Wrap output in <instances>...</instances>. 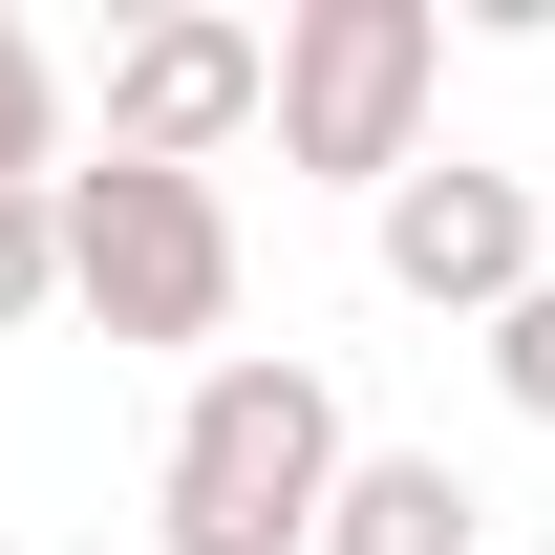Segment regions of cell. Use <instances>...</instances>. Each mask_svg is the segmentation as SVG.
<instances>
[{"instance_id":"obj_3","label":"cell","mask_w":555,"mask_h":555,"mask_svg":"<svg viewBox=\"0 0 555 555\" xmlns=\"http://www.w3.org/2000/svg\"><path fill=\"white\" fill-rule=\"evenodd\" d=\"M65 321L107 343H235V193L214 171H65Z\"/></svg>"},{"instance_id":"obj_6","label":"cell","mask_w":555,"mask_h":555,"mask_svg":"<svg viewBox=\"0 0 555 555\" xmlns=\"http://www.w3.org/2000/svg\"><path fill=\"white\" fill-rule=\"evenodd\" d=\"M321 555H491V491L449 470V449H343V491H321Z\"/></svg>"},{"instance_id":"obj_4","label":"cell","mask_w":555,"mask_h":555,"mask_svg":"<svg viewBox=\"0 0 555 555\" xmlns=\"http://www.w3.org/2000/svg\"><path fill=\"white\" fill-rule=\"evenodd\" d=\"M363 214H385V299H427V321H491V299H534V278H555L534 171H470V150H406Z\"/></svg>"},{"instance_id":"obj_5","label":"cell","mask_w":555,"mask_h":555,"mask_svg":"<svg viewBox=\"0 0 555 555\" xmlns=\"http://www.w3.org/2000/svg\"><path fill=\"white\" fill-rule=\"evenodd\" d=\"M235 129H257V22L171 0V22L107 43V171H214Z\"/></svg>"},{"instance_id":"obj_10","label":"cell","mask_w":555,"mask_h":555,"mask_svg":"<svg viewBox=\"0 0 555 555\" xmlns=\"http://www.w3.org/2000/svg\"><path fill=\"white\" fill-rule=\"evenodd\" d=\"M0 555H22V534H0Z\"/></svg>"},{"instance_id":"obj_2","label":"cell","mask_w":555,"mask_h":555,"mask_svg":"<svg viewBox=\"0 0 555 555\" xmlns=\"http://www.w3.org/2000/svg\"><path fill=\"white\" fill-rule=\"evenodd\" d=\"M427 86H449V22H427V0H278L257 22V129H278V171H321V193H385V171H406Z\"/></svg>"},{"instance_id":"obj_9","label":"cell","mask_w":555,"mask_h":555,"mask_svg":"<svg viewBox=\"0 0 555 555\" xmlns=\"http://www.w3.org/2000/svg\"><path fill=\"white\" fill-rule=\"evenodd\" d=\"M491 385H513V427H555V278L491 299Z\"/></svg>"},{"instance_id":"obj_7","label":"cell","mask_w":555,"mask_h":555,"mask_svg":"<svg viewBox=\"0 0 555 555\" xmlns=\"http://www.w3.org/2000/svg\"><path fill=\"white\" fill-rule=\"evenodd\" d=\"M0 193H65V65L0 22Z\"/></svg>"},{"instance_id":"obj_1","label":"cell","mask_w":555,"mask_h":555,"mask_svg":"<svg viewBox=\"0 0 555 555\" xmlns=\"http://www.w3.org/2000/svg\"><path fill=\"white\" fill-rule=\"evenodd\" d=\"M343 385L299 343H235L193 363V406H171V470H150V534L171 555H321V491H343Z\"/></svg>"},{"instance_id":"obj_8","label":"cell","mask_w":555,"mask_h":555,"mask_svg":"<svg viewBox=\"0 0 555 555\" xmlns=\"http://www.w3.org/2000/svg\"><path fill=\"white\" fill-rule=\"evenodd\" d=\"M0 321H65V214L0 193Z\"/></svg>"}]
</instances>
